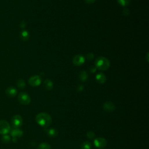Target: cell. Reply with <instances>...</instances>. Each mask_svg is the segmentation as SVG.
Instances as JSON below:
<instances>
[{"mask_svg": "<svg viewBox=\"0 0 149 149\" xmlns=\"http://www.w3.org/2000/svg\"><path fill=\"white\" fill-rule=\"evenodd\" d=\"M36 122L40 126L47 128L52 124L53 119L51 116L46 113H41L36 116Z\"/></svg>", "mask_w": 149, "mask_h": 149, "instance_id": "1", "label": "cell"}, {"mask_svg": "<svg viewBox=\"0 0 149 149\" xmlns=\"http://www.w3.org/2000/svg\"><path fill=\"white\" fill-rule=\"evenodd\" d=\"M95 68L100 70H106L110 67L109 60L103 57H100L96 59L95 61Z\"/></svg>", "mask_w": 149, "mask_h": 149, "instance_id": "2", "label": "cell"}, {"mask_svg": "<svg viewBox=\"0 0 149 149\" xmlns=\"http://www.w3.org/2000/svg\"><path fill=\"white\" fill-rule=\"evenodd\" d=\"M18 102L23 105H28L31 102L30 95L26 92H21L18 97Z\"/></svg>", "mask_w": 149, "mask_h": 149, "instance_id": "3", "label": "cell"}, {"mask_svg": "<svg viewBox=\"0 0 149 149\" xmlns=\"http://www.w3.org/2000/svg\"><path fill=\"white\" fill-rule=\"evenodd\" d=\"M93 143L96 148L98 149H102L106 147L107 141L103 137H97L94 140Z\"/></svg>", "mask_w": 149, "mask_h": 149, "instance_id": "4", "label": "cell"}, {"mask_svg": "<svg viewBox=\"0 0 149 149\" xmlns=\"http://www.w3.org/2000/svg\"><path fill=\"white\" fill-rule=\"evenodd\" d=\"M11 130V127L9 123L5 120L0 121V134L6 135Z\"/></svg>", "mask_w": 149, "mask_h": 149, "instance_id": "5", "label": "cell"}, {"mask_svg": "<svg viewBox=\"0 0 149 149\" xmlns=\"http://www.w3.org/2000/svg\"><path fill=\"white\" fill-rule=\"evenodd\" d=\"M11 124L14 128H20L23 124V119L19 115H15L11 119Z\"/></svg>", "mask_w": 149, "mask_h": 149, "instance_id": "6", "label": "cell"}, {"mask_svg": "<svg viewBox=\"0 0 149 149\" xmlns=\"http://www.w3.org/2000/svg\"><path fill=\"white\" fill-rule=\"evenodd\" d=\"M29 83L30 85L33 87H36L39 86L41 83V79L38 75H34L30 78L29 79Z\"/></svg>", "mask_w": 149, "mask_h": 149, "instance_id": "7", "label": "cell"}, {"mask_svg": "<svg viewBox=\"0 0 149 149\" xmlns=\"http://www.w3.org/2000/svg\"><path fill=\"white\" fill-rule=\"evenodd\" d=\"M103 108L107 112L111 113L115 110V104L111 102H107L104 103L103 106Z\"/></svg>", "mask_w": 149, "mask_h": 149, "instance_id": "8", "label": "cell"}, {"mask_svg": "<svg viewBox=\"0 0 149 149\" xmlns=\"http://www.w3.org/2000/svg\"><path fill=\"white\" fill-rule=\"evenodd\" d=\"M44 131L46 133L47 135L50 137H56L58 135V130L54 128L48 129L47 128H45Z\"/></svg>", "mask_w": 149, "mask_h": 149, "instance_id": "9", "label": "cell"}, {"mask_svg": "<svg viewBox=\"0 0 149 149\" xmlns=\"http://www.w3.org/2000/svg\"><path fill=\"white\" fill-rule=\"evenodd\" d=\"M84 62V58L82 55H76L73 58V63L75 65L80 66L82 65Z\"/></svg>", "mask_w": 149, "mask_h": 149, "instance_id": "10", "label": "cell"}, {"mask_svg": "<svg viewBox=\"0 0 149 149\" xmlns=\"http://www.w3.org/2000/svg\"><path fill=\"white\" fill-rule=\"evenodd\" d=\"M11 135L13 137V138H17V137H21L23 135V132L22 130L19 129V128H13L11 131Z\"/></svg>", "mask_w": 149, "mask_h": 149, "instance_id": "11", "label": "cell"}, {"mask_svg": "<svg viewBox=\"0 0 149 149\" xmlns=\"http://www.w3.org/2000/svg\"><path fill=\"white\" fill-rule=\"evenodd\" d=\"M18 93L17 90L14 87H9L6 89L5 93L9 97H14Z\"/></svg>", "mask_w": 149, "mask_h": 149, "instance_id": "12", "label": "cell"}, {"mask_svg": "<svg viewBox=\"0 0 149 149\" xmlns=\"http://www.w3.org/2000/svg\"><path fill=\"white\" fill-rule=\"evenodd\" d=\"M95 79L100 84H103L106 82L107 78L106 75L103 73H99L96 75Z\"/></svg>", "mask_w": 149, "mask_h": 149, "instance_id": "13", "label": "cell"}, {"mask_svg": "<svg viewBox=\"0 0 149 149\" xmlns=\"http://www.w3.org/2000/svg\"><path fill=\"white\" fill-rule=\"evenodd\" d=\"M44 87L47 90H51L53 88V83L49 79H46L44 82Z\"/></svg>", "mask_w": 149, "mask_h": 149, "instance_id": "14", "label": "cell"}, {"mask_svg": "<svg viewBox=\"0 0 149 149\" xmlns=\"http://www.w3.org/2000/svg\"><path fill=\"white\" fill-rule=\"evenodd\" d=\"M88 77H89V75L85 71H82L79 75V78L80 80H81L82 82L86 81L88 79Z\"/></svg>", "mask_w": 149, "mask_h": 149, "instance_id": "15", "label": "cell"}, {"mask_svg": "<svg viewBox=\"0 0 149 149\" xmlns=\"http://www.w3.org/2000/svg\"><path fill=\"white\" fill-rule=\"evenodd\" d=\"M37 149H51V147L49 143L47 142H43L38 146Z\"/></svg>", "mask_w": 149, "mask_h": 149, "instance_id": "16", "label": "cell"}, {"mask_svg": "<svg viewBox=\"0 0 149 149\" xmlns=\"http://www.w3.org/2000/svg\"><path fill=\"white\" fill-rule=\"evenodd\" d=\"M20 37L22 40H24V41L27 40L29 38V33L26 30H22L21 33Z\"/></svg>", "mask_w": 149, "mask_h": 149, "instance_id": "17", "label": "cell"}, {"mask_svg": "<svg viewBox=\"0 0 149 149\" xmlns=\"http://www.w3.org/2000/svg\"><path fill=\"white\" fill-rule=\"evenodd\" d=\"M92 145L90 141H86L82 143L80 146L81 149H91Z\"/></svg>", "mask_w": 149, "mask_h": 149, "instance_id": "18", "label": "cell"}, {"mask_svg": "<svg viewBox=\"0 0 149 149\" xmlns=\"http://www.w3.org/2000/svg\"><path fill=\"white\" fill-rule=\"evenodd\" d=\"M17 86L20 89H23L26 86V83L23 79H19L17 82Z\"/></svg>", "mask_w": 149, "mask_h": 149, "instance_id": "19", "label": "cell"}, {"mask_svg": "<svg viewBox=\"0 0 149 149\" xmlns=\"http://www.w3.org/2000/svg\"><path fill=\"white\" fill-rule=\"evenodd\" d=\"M118 3L122 6H127L129 4L130 0H117Z\"/></svg>", "mask_w": 149, "mask_h": 149, "instance_id": "20", "label": "cell"}, {"mask_svg": "<svg viewBox=\"0 0 149 149\" xmlns=\"http://www.w3.org/2000/svg\"><path fill=\"white\" fill-rule=\"evenodd\" d=\"M11 140V137L8 135H4L2 137V141L4 143H7Z\"/></svg>", "mask_w": 149, "mask_h": 149, "instance_id": "21", "label": "cell"}, {"mask_svg": "<svg viewBox=\"0 0 149 149\" xmlns=\"http://www.w3.org/2000/svg\"><path fill=\"white\" fill-rule=\"evenodd\" d=\"M87 137L88 139H90V140H93L94 139L95 135V133L92 132V131H89L87 133Z\"/></svg>", "mask_w": 149, "mask_h": 149, "instance_id": "22", "label": "cell"}, {"mask_svg": "<svg viewBox=\"0 0 149 149\" xmlns=\"http://www.w3.org/2000/svg\"><path fill=\"white\" fill-rule=\"evenodd\" d=\"M123 14H124V15L127 16V15H129V11L127 8H125V9L123 10Z\"/></svg>", "mask_w": 149, "mask_h": 149, "instance_id": "23", "label": "cell"}, {"mask_svg": "<svg viewBox=\"0 0 149 149\" xmlns=\"http://www.w3.org/2000/svg\"><path fill=\"white\" fill-rule=\"evenodd\" d=\"M87 58L89 60H92L94 58V55L92 53H89L87 55Z\"/></svg>", "mask_w": 149, "mask_h": 149, "instance_id": "24", "label": "cell"}, {"mask_svg": "<svg viewBox=\"0 0 149 149\" xmlns=\"http://www.w3.org/2000/svg\"><path fill=\"white\" fill-rule=\"evenodd\" d=\"M83 89H84V87H83V86L79 85V86H78V87H77V90H78V91H82L83 90Z\"/></svg>", "mask_w": 149, "mask_h": 149, "instance_id": "25", "label": "cell"}, {"mask_svg": "<svg viewBox=\"0 0 149 149\" xmlns=\"http://www.w3.org/2000/svg\"><path fill=\"white\" fill-rule=\"evenodd\" d=\"M89 70H90V72H92V73H93V72H95V71H96V68L92 66V67H91L90 68Z\"/></svg>", "mask_w": 149, "mask_h": 149, "instance_id": "26", "label": "cell"}, {"mask_svg": "<svg viewBox=\"0 0 149 149\" xmlns=\"http://www.w3.org/2000/svg\"><path fill=\"white\" fill-rule=\"evenodd\" d=\"M95 0H85V1L88 4H93L95 2Z\"/></svg>", "mask_w": 149, "mask_h": 149, "instance_id": "27", "label": "cell"}]
</instances>
